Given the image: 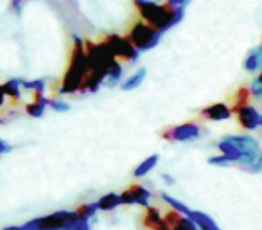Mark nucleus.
<instances>
[{"instance_id": "obj_27", "label": "nucleus", "mask_w": 262, "mask_h": 230, "mask_svg": "<svg viewBox=\"0 0 262 230\" xmlns=\"http://www.w3.org/2000/svg\"><path fill=\"white\" fill-rule=\"evenodd\" d=\"M74 230H90V225H88V219H79L74 226Z\"/></svg>"}, {"instance_id": "obj_7", "label": "nucleus", "mask_w": 262, "mask_h": 230, "mask_svg": "<svg viewBox=\"0 0 262 230\" xmlns=\"http://www.w3.org/2000/svg\"><path fill=\"white\" fill-rule=\"evenodd\" d=\"M120 196V203H140V205H149V198H151V193L146 189L144 185H140V183H131L129 187H127L126 191H122V194H119Z\"/></svg>"}, {"instance_id": "obj_22", "label": "nucleus", "mask_w": 262, "mask_h": 230, "mask_svg": "<svg viewBox=\"0 0 262 230\" xmlns=\"http://www.w3.org/2000/svg\"><path fill=\"white\" fill-rule=\"evenodd\" d=\"M171 230H198V226L194 225V223L190 221L187 216H182V218H180V221L176 223V225L172 226Z\"/></svg>"}, {"instance_id": "obj_24", "label": "nucleus", "mask_w": 262, "mask_h": 230, "mask_svg": "<svg viewBox=\"0 0 262 230\" xmlns=\"http://www.w3.org/2000/svg\"><path fill=\"white\" fill-rule=\"evenodd\" d=\"M250 92H251V95H253V97H260L262 95V79L260 77H255L253 79V83H251V87H250Z\"/></svg>"}, {"instance_id": "obj_17", "label": "nucleus", "mask_w": 262, "mask_h": 230, "mask_svg": "<svg viewBox=\"0 0 262 230\" xmlns=\"http://www.w3.org/2000/svg\"><path fill=\"white\" fill-rule=\"evenodd\" d=\"M158 158H160V157H158L157 153H155V155H151V157H147L146 160H144L142 164H140L139 168L135 169V173H133V175H135L137 178H142V176H146L147 173H149V171H153V168L158 164Z\"/></svg>"}, {"instance_id": "obj_13", "label": "nucleus", "mask_w": 262, "mask_h": 230, "mask_svg": "<svg viewBox=\"0 0 262 230\" xmlns=\"http://www.w3.org/2000/svg\"><path fill=\"white\" fill-rule=\"evenodd\" d=\"M217 148H219V151H221V155H225V157L228 158L230 164H232V162H241V158H243V153H241L230 140L223 139L221 142L217 144Z\"/></svg>"}, {"instance_id": "obj_12", "label": "nucleus", "mask_w": 262, "mask_h": 230, "mask_svg": "<svg viewBox=\"0 0 262 230\" xmlns=\"http://www.w3.org/2000/svg\"><path fill=\"white\" fill-rule=\"evenodd\" d=\"M95 205H97V211L110 212L120 205V196L115 193H108V194H104V196L99 198V200L95 201Z\"/></svg>"}, {"instance_id": "obj_16", "label": "nucleus", "mask_w": 262, "mask_h": 230, "mask_svg": "<svg viewBox=\"0 0 262 230\" xmlns=\"http://www.w3.org/2000/svg\"><path fill=\"white\" fill-rule=\"evenodd\" d=\"M260 56H262V49L255 47L253 51L248 54L246 61H244V69H246L248 72H257L258 67H260Z\"/></svg>"}, {"instance_id": "obj_29", "label": "nucleus", "mask_w": 262, "mask_h": 230, "mask_svg": "<svg viewBox=\"0 0 262 230\" xmlns=\"http://www.w3.org/2000/svg\"><path fill=\"white\" fill-rule=\"evenodd\" d=\"M187 0H169V4L171 6H174V8H178V6H182V4H185Z\"/></svg>"}, {"instance_id": "obj_5", "label": "nucleus", "mask_w": 262, "mask_h": 230, "mask_svg": "<svg viewBox=\"0 0 262 230\" xmlns=\"http://www.w3.org/2000/svg\"><path fill=\"white\" fill-rule=\"evenodd\" d=\"M104 45L108 47V51L112 52L117 59L122 58V59H126V61H131V59L135 61V59L139 58V51H137V49L129 44V40H127V38L112 34V36H108L104 40Z\"/></svg>"}, {"instance_id": "obj_3", "label": "nucleus", "mask_w": 262, "mask_h": 230, "mask_svg": "<svg viewBox=\"0 0 262 230\" xmlns=\"http://www.w3.org/2000/svg\"><path fill=\"white\" fill-rule=\"evenodd\" d=\"M79 221L76 212L70 211H59L49 216H40L36 219H31L24 226L22 230H74L76 223Z\"/></svg>"}, {"instance_id": "obj_31", "label": "nucleus", "mask_w": 262, "mask_h": 230, "mask_svg": "<svg viewBox=\"0 0 262 230\" xmlns=\"http://www.w3.org/2000/svg\"><path fill=\"white\" fill-rule=\"evenodd\" d=\"M13 4H15V9H20V4H22V0H13Z\"/></svg>"}, {"instance_id": "obj_23", "label": "nucleus", "mask_w": 262, "mask_h": 230, "mask_svg": "<svg viewBox=\"0 0 262 230\" xmlns=\"http://www.w3.org/2000/svg\"><path fill=\"white\" fill-rule=\"evenodd\" d=\"M20 85H22L24 88H27V90H33V92H43V88H45V83L41 79H36V81H20Z\"/></svg>"}, {"instance_id": "obj_11", "label": "nucleus", "mask_w": 262, "mask_h": 230, "mask_svg": "<svg viewBox=\"0 0 262 230\" xmlns=\"http://www.w3.org/2000/svg\"><path fill=\"white\" fill-rule=\"evenodd\" d=\"M187 218L198 226V230H219V226L215 225V221L210 218L208 214L205 212H200V211H189Z\"/></svg>"}, {"instance_id": "obj_28", "label": "nucleus", "mask_w": 262, "mask_h": 230, "mask_svg": "<svg viewBox=\"0 0 262 230\" xmlns=\"http://www.w3.org/2000/svg\"><path fill=\"white\" fill-rule=\"evenodd\" d=\"M11 150H13V148L9 146L8 142H4V140L0 139V155H2V153H9Z\"/></svg>"}, {"instance_id": "obj_20", "label": "nucleus", "mask_w": 262, "mask_h": 230, "mask_svg": "<svg viewBox=\"0 0 262 230\" xmlns=\"http://www.w3.org/2000/svg\"><path fill=\"white\" fill-rule=\"evenodd\" d=\"M162 200H164V201H167V203L171 205V208H174V211H176V212H180V214H183V216H187V214H189V211H190V208L187 207V205H183L180 200H176V198L169 196L167 193H162Z\"/></svg>"}, {"instance_id": "obj_9", "label": "nucleus", "mask_w": 262, "mask_h": 230, "mask_svg": "<svg viewBox=\"0 0 262 230\" xmlns=\"http://www.w3.org/2000/svg\"><path fill=\"white\" fill-rule=\"evenodd\" d=\"M142 223L147 230H171L167 226V223L164 221L160 211L157 207H151V205H146V212L142 216Z\"/></svg>"}, {"instance_id": "obj_1", "label": "nucleus", "mask_w": 262, "mask_h": 230, "mask_svg": "<svg viewBox=\"0 0 262 230\" xmlns=\"http://www.w3.org/2000/svg\"><path fill=\"white\" fill-rule=\"evenodd\" d=\"M135 4L142 15L144 22L160 33L176 26L183 16V9L180 6L174 8L171 4H157V2H149V0H135Z\"/></svg>"}, {"instance_id": "obj_2", "label": "nucleus", "mask_w": 262, "mask_h": 230, "mask_svg": "<svg viewBox=\"0 0 262 230\" xmlns=\"http://www.w3.org/2000/svg\"><path fill=\"white\" fill-rule=\"evenodd\" d=\"M88 72V63H86V54H84V45L83 40L74 38V49L70 54V63L69 69L65 72L61 83V94H76L81 90L83 79Z\"/></svg>"}, {"instance_id": "obj_21", "label": "nucleus", "mask_w": 262, "mask_h": 230, "mask_svg": "<svg viewBox=\"0 0 262 230\" xmlns=\"http://www.w3.org/2000/svg\"><path fill=\"white\" fill-rule=\"evenodd\" d=\"M95 211H97V205L95 203H84L79 205L74 212H76L77 219H90L95 214Z\"/></svg>"}, {"instance_id": "obj_19", "label": "nucleus", "mask_w": 262, "mask_h": 230, "mask_svg": "<svg viewBox=\"0 0 262 230\" xmlns=\"http://www.w3.org/2000/svg\"><path fill=\"white\" fill-rule=\"evenodd\" d=\"M250 97H251L250 88H246V87L239 88V90H237V94H235V104H233V108H230V110L233 112V110L241 108V106L250 104Z\"/></svg>"}, {"instance_id": "obj_6", "label": "nucleus", "mask_w": 262, "mask_h": 230, "mask_svg": "<svg viewBox=\"0 0 262 230\" xmlns=\"http://www.w3.org/2000/svg\"><path fill=\"white\" fill-rule=\"evenodd\" d=\"M198 137H200V126L196 122H185V124H180L164 133V139L174 140V142H187V140H194Z\"/></svg>"}, {"instance_id": "obj_8", "label": "nucleus", "mask_w": 262, "mask_h": 230, "mask_svg": "<svg viewBox=\"0 0 262 230\" xmlns=\"http://www.w3.org/2000/svg\"><path fill=\"white\" fill-rule=\"evenodd\" d=\"M233 113L237 115L239 126H241V128H244V130H257L258 126L262 124L260 115H258V112L251 104L241 106V108L233 110Z\"/></svg>"}, {"instance_id": "obj_26", "label": "nucleus", "mask_w": 262, "mask_h": 230, "mask_svg": "<svg viewBox=\"0 0 262 230\" xmlns=\"http://www.w3.org/2000/svg\"><path fill=\"white\" fill-rule=\"evenodd\" d=\"M208 164H212V165H226V164H230V162H228V158H226L225 155H217V157L208 158Z\"/></svg>"}, {"instance_id": "obj_33", "label": "nucleus", "mask_w": 262, "mask_h": 230, "mask_svg": "<svg viewBox=\"0 0 262 230\" xmlns=\"http://www.w3.org/2000/svg\"><path fill=\"white\" fill-rule=\"evenodd\" d=\"M4 230H22L20 226H8V228H4Z\"/></svg>"}, {"instance_id": "obj_32", "label": "nucleus", "mask_w": 262, "mask_h": 230, "mask_svg": "<svg viewBox=\"0 0 262 230\" xmlns=\"http://www.w3.org/2000/svg\"><path fill=\"white\" fill-rule=\"evenodd\" d=\"M162 176H164V180H165V182H169V183H172V182H174V180H172L169 175H162Z\"/></svg>"}, {"instance_id": "obj_15", "label": "nucleus", "mask_w": 262, "mask_h": 230, "mask_svg": "<svg viewBox=\"0 0 262 230\" xmlns=\"http://www.w3.org/2000/svg\"><path fill=\"white\" fill-rule=\"evenodd\" d=\"M144 77H146V69H139L137 72H133L129 77H127L126 81H124L122 87H120V88H122L124 92L133 90V88H137V87H140V85H142Z\"/></svg>"}, {"instance_id": "obj_25", "label": "nucleus", "mask_w": 262, "mask_h": 230, "mask_svg": "<svg viewBox=\"0 0 262 230\" xmlns=\"http://www.w3.org/2000/svg\"><path fill=\"white\" fill-rule=\"evenodd\" d=\"M47 104L51 106L54 112H69L70 110V104L65 101H47Z\"/></svg>"}, {"instance_id": "obj_30", "label": "nucleus", "mask_w": 262, "mask_h": 230, "mask_svg": "<svg viewBox=\"0 0 262 230\" xmlns=\"http://www.w3.org/2000/svg\"><path fill=\"white\" fill-rule=\"evenodd\" d=\"M4 97H6V95H4V92H2V88H0V106L4 104Z\"/></svg>"}, {"instance_id": "obj_10", "label": "nucleus", "mask_w": 262, "mask_h": 230, "mask_svg": "<svg viewBox=\"0 0 262 230\" xmlns=\"http://www.w3.org/2000/svg\"><path fill=\"white\" fill-rule=\"evenodd\" d=\"M201 115L208 121H226V119L232 117V110L225 102H214V104L203 108Z\"/></svg>"}, {"instance_id": "obj_18", "label": "nucleus", "mask_w": 262, "mask_h": 230, "mask_svg": "<svg viewBox=\"0 0 262 230\" xmlns=\"http://www.w3.org/2000/svg\"><path fill=\"white\" fill-rule=\"evenodd\" d=\"M0 88H2L4 95H8V97H11V99H18L20 97V79L8 81V83L0 85Z\"/></svg>"}, {"instance_id": "obj_14", "label": "nucleus", "mask_w": 262, "mask_h": 230, "mask_svg": "<svg viewBox=\"0 0 262 230\" xmlns=\"http://www.w3.org/2000/svg\"><path fill=\"white\" fill-rule=\"evenodd\" d=\"M47 101L49 99L41 97V92H36V99L26 106V112L29 113L31 117H41L45 112V106H47Z\"/></svg>"}, {"instance_id": "obj_4", "label": "nucleus", "mask_w": 262, "mask_h": 230, "mask_svg": "<svg viewBox=\"0 0 262 230\" xmlns=\"http://www.w3.org/2000/svg\"><path fill=\"white\" fill-rule=\"evenodd\" d=\"M160 36H162L160 31L153 29V27L144 22V24L133 26V29L127 34V40H129V44L140 52V51H149V49H153L155 45L160 41Z\"/></svg>"}]
</instances>
